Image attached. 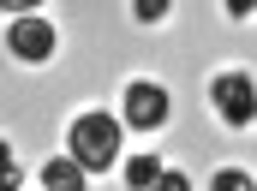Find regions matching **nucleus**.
Returning a JSON list of instances; mask_svg holds the SVG:
<instances>
[{
  "label": "nucleus",
  "mask_w": 257,
  "mask_h": 191,
  "mask_svg": "<svg viewBox=\"0 0 257 191\" xmlns=\"http://www.w3.org/2000/svg\"><path fill=\"white\" fill-rule=\"evenodd\" d=\"M84 179H90V173H84L72 155H48V161H42V185L48 191H84Z\"/></svg>",
  "instance_id": "nucleus-5"
},
{
  "label": "nucleus",
  "mask_w": 257,
  "mask_h": 191,
  "mask_svg": "<svg viewBox=\"0 0 257 191\" xmlns=\"http://www.w3.org/2000/svg\"><path fill=\"white\" fill-rule=\"evenodd\" d=\"M150 191H192V179H186V173H174V167H162V179H156Z\"/></svg>",
  "instance_id": "nucleus-9"
},
{
  "label": "nucleus",
  "mask_w": 257,
  "mask_h": 191,
  "mask_svg": "<svg viewBox=\"0 0 257 191\" xmlns=\"http://www.w3.org/2000/svg\"><path fill=\"white\" fill-rule=\"evenodd\" d=\"M132 12H138V24H162L168 18V0H138Z\"/></svg>",
  "instance_id": "nucleus-8"
},
{
  "label": "nucleus",
  "mask_w": 257,
  "mask_h": 191,
  "mask_svg": "<svg viewBox=\"0 0 257 191\" xmlns=\"http://www.w3.org/2000/svg\"><path fill=\"white\" fill-rule=\"evenodd\" d=\"M168 90L156 84V78H138V84H126V102H120V126L132 131H162L168 126Z\"/></svg>",
  "instance_id": "nucleus-4"
},
{
  "label": "nucleus",
  "mask_w": 257,
  "mask_h": 191,
  "mask_svg": "<svg viewBox=\"0 0 257 191\" xmlns=\"http://www.w3.org/2000/svg\"><path fill=\"white\" fill-rule=\"evenodd\" d=\"M6 173H18V161H12V143L0 137V179H6Z\"/></svg>",
  "instance_id": "nucleus-10"
},
{
  "label": "nucleus",
  "mask_w": 257,
  "mask_h": 191,
  "mask_svg": "<svg viewBox=\"0 0 257 191\" xmlns=\"http://www.w3.org/2000/svg\"><path fill=\"white\" fill-rule=\"evenodd\" d=\"M0 191H18V173H6V179H0Z\"/></svg>",
  "instance_id": "nucleus-11"
},
{
  "label": "nucleus",
  "mask_w": 257,
  "mask_h": 191,
  "mask_svg": "<svg viewBox=\"0 0 257 191\" xmlns=\"http://www.w3.org/2000/svg\"><path fill=\"white\" fill-rule=\"evenodd\" d=\"M156 179H162V161H156L150 149H138V155H126V185H132V191H150Z\"/></svg>",
  "instance_id": "nucleus-6"
},
{
  "label": "nucleus",
  "mask_w": 257,
  "mask_h": 191,
  "mask_svg": "<svg viewBox=\"0 0 257 191\" xmlns=\"http://www.w3.org/2000/svg\"><path fill=\"white\" fill-rule=\"evenodd\" d=\"M209 191H257V185H251V173H245V167H221V173L209 179Z\"/></svg>",
  "instance_id": "nucleus-7"
},
{
  "label": "nucleus",
  "mask_w": 257,
  "mask_h": 191,
  "mask_svg": "<svg viewBox=\"0 0 257 191\" xmlns=\"http://www.w3.org/2000/svg\"><path fill=\"white\" fill-rule=\"evenodd\" d=\"M6 48H12V60L42 66V60H54V48H60V30H54L48 18H36V12H18V18L6 24Z\"/></svg>",
  "instance_id": "nucleus-3"
},
{
  "label": "nucleus",
  "mask_w": 257,
  "mask_h": 191,
  "mask_svg": "<svg viewBox=\"0 0 257 191\" xmlns=\"http://www.w3.org/2000/svg\"><path fill=\"white\" fill-rule=\"evenodd\" d=\"M209 108H215L221 126H251V114H257L251 72H221V78H209Z\"/></svg>",
  "instance_id": "nucleus-2"
},
{
  "label": "nucleus",
  "mask_w": 257,
  "mask_h": 191,
  "mask_svg": "<svg viewBox=\"0 0 257 191\" xmlns=\"http://www.w3.org/2000/svg\"><path fill=\"white\" fill-rule=\"evenodd\" d=\"M120 114H102V108H90V114H78L72 131H66V155L84 167V173H108V167H120Z\"/></svg>",
  "instance_id": "nucleus-1"
}]
</instances>
